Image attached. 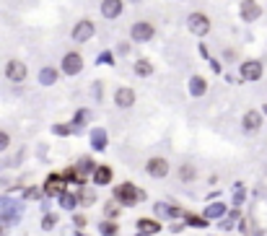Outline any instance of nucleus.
I'll list each match as a JSON object with an SVG mask.
<instances>
[{
  "label": "nucleus",
  "mask_w": 267,
  "mask_h": 236,
  "mask_svg": "<svg viewBox=\"0 0 267 236\" xmlns=\"http://www.w3.org/2000/svg\"><path fill=\"white\" fill-rule=\"evenodd\" d=\"M125 3L122 0H101V16L104 19H120Z\"/></svg>",
  "instance_id": "1a4fd4ad"
},
{
  "label": "nucleus",
  "mask_w": 267,
  "mask_h": 236,
  "mask_svg": "<svg viewBox=\"0 0 267 236\" xmlns=\"http://www.w3.org/2000/svg\"><path fill=\"white\" fill-rule=\"evenodd\" d=\"M205 78H200V76H195V78H189V94L192 96H202L205 94Z\"/></svg>",
  "instance_id": "2eb2a0df"
},
{
  "label": "nucleus",
  "mask_w": 267,
  "mask_h": 236,
  "mask_svg": "<svg viewBox=\"0 0 267 236\" xmlns=\"http://www.w3.org/2000/svg\"><path fill=\"white\" fill-rule=\"evenodd\" d=\"M138 226H140L143 233H156V231H161V223H156V220H148V218H140Z\"/></svg>",
  "instance_id": "f3484780"
},
{
  "label": "nucleus",
  "mask_w": 267,
  "mask_h": 236,
  "mask_svg": "<svg viewBox=\"0 0 267 236\" xmlns=\"http://www.w3.org/2000/svg\"><path fill=\"white\" fill-rule=\"evenodd\" d=\"M107 215H117V208H114V205H107Z\"/></svg>",
  "instance_id": "cd10ccee"
},
{
  "label": "nucleus",
  "mask_w": 267,
  "mask_h": 236,
  "mask_svg": "<svg viewBox=\"0 0 267 236\" xmlns=\"http://www.w3.org/2000/svg\"><path fill=\"white\" fill-rule=\"evenodd\" d=\"M148 174H151V176H166L169 174V161L166 158H151V161H148Z\"/></svg>",
  "instance_id": "9d476101"
},
{
  "label": "nucleus",
  "mask_w": 267,
  "mask_h": 236,
  "mask_svg": "<svg viewBox=\"0 0 267 236\" xmlns=\"http://www.w3.org/2000/svg\"><path fill=\"white\" fill-rule=\"evenodd\" d=\"M63 192H65V179L52 174L47 179V184H44V195H63Z\"/></svg>",
  "instance_id": "9b49d317"
},
{
  "label": "nucleus",
  "mask_w": 267,
  "mask_h": 236,
  "mask_svg": "<svg viewBox=\"0 0 267 236\" xmlns=\"http://www.w3.org/2000/svg\"><path fill=\"white\" fill-rule=\"evenodd\" d=\"M179 176H182V182H192V179H195V169H192V166H182Z\"/></svg>",
  "instance_id": "412c9836"
},
{
  "label": "nucleus",
  "mask_w": 267,
  "mask_h": 236,
  "mask_svg": "<svg viewBox=\"0 0 267 236\" xmlns=\"http://www.w3.org/2000/svg\"><path fill=\"white\" fill-rule=\"evenodd\" d=\"M114 197L120 200V202H125V205H138V202L145 197V192H140V189H135V187L127 182V184L114 187Z\"/></svg>",
  "instance_id": "f257e3e1"
},
{
  "label": "nucleus",
  "mask_w": 267,
  "mask_h": 236,
  "mask_svg": "<svg viewBox=\"0 0 267 236\" xmlns=\"http://www.w3.org/2000/svg\"><path fill=\"white\" fill-rule=\"evenodd\" d=\"M262 127V117H259V112H246L244 114V130H249V132H254V130H259Z\"/></svg>",
  "instance_id": "ddd939ff"
},
{
  "label": "nucleus",
  "mask_w": 267,
  "mask_h": 236,
  "mask_svg": "<svg viewBox=\"0 0 267 236\" xmlns=\"http://www.w3.org/2000/svg\"><path fill=\"white\" fill-rule=\"evenodd\" d=\"M94 200H96V195L91 192V189H83V192L78 195V202H81V205H91Z\"/></svg>",
  "instance_id": "aec40b11"
},
{
  "label": "nucleus",
  "mask_w": 267,
  "mask_h": 236,
  "mask_svg": "<svg viewBox=\"0 0 267 236\" xmlns=\"http://www.w3.org/2000/svg\"><path fill=\"white\" fill-rule=\"evenodd\" d=\"M130 37H132V42H151L156 37V26L148 21H138V24H132Z\"/></svg>",
  "instance_id": "20e7f679"
},
{
  "label": "nucleus",
  "mask_w": 267,
  "mask_h": 236,
  "mask_svg": "<svg viewBox=\"0 0 267 236\" xmlns=\"http://www.w3.org/2000/svg\"><path fill=\"white\" fill-rule=\"evenodd\" d=\"M94 182L101 184V187L109 184V182H112V169H109V166H96V169H94Z\"/></svg>",
  "instance_id": "4468645a"
},
{
  "label": "nucleus",
  "mask_w": 267,
  "mask_h": 236,
  "mask_svg": "<svg viewBox=\"0 0 267 236\" xmlns=\"http://www.w3.org/2000/svg\"><path fill=\"white\" fill-rule=\"evenodd\" d=\"M117 231H120V228H117L114 223H101V233H104V236H114Z\"/></svg>",
  "instance_id": "b1692460"
},
{
  "label": "nucleus",
  "mask_w": 267,
  "mask_h": 236,
  "mask_svg": "<svg viewBox=\"0 0 267 236\" xmlns=\"http://www.w3.org/2000/svg\"><path fill=\"white\" fill-rule=\"evenodd\" d=\"M215 215H223V205H210V208H207V218H215Z\"/></svg>",
  "instance_id": "5701e85b"
},
{
  "label": "nucleus",
  "mask_w": 267,
  "mask_h": 236,
  "mask_svg": "<svg viewBox=\"0 0 267 236\" xmlns=\"http://www.w3.org/2000/svg\"><path fill=\"white\" fill-rule=\"evenodd\" d=\"M239 16H241L246 24L257 21V19L262 16V6L257 3V0H244V3L239 6Z\"/></svg>",
  "instance_id": "423d86ee"
},
{
  "label": "nucleus",
  "mask_w": 267,
  "mask_h": 236,
  "mask_svg": "<svg viewBox=\"0 0 267 236\" xmlns=\"http://www.w3.org/2000/svg\"><path fill=\"white\" fill-rule=\"evenodd\" d=\"M44 228H52L55 226V215H44V223H42Z\"/></svg>",
  "instance_id": "a878e982"
},
{
  "label": "nucleus",
  "mask_w": 267,
  "mask_h": 236,
  "mask_svg": "<svg viewBox=\"0 0 267 236\" xmlns=\"http://www.w3.org/2000/svg\"><path fill=\"white\" fill-rule=\"evenodd\" d=\"M135 73H138V76H151L153 65L148 63V60H138V63H135Z\"/></svg>",
  "instance_id": "a211bd4d"
},
{
  "label": "nucleus",
  "mask_w": 267,
  "mask_h": 236,
  "mask_svg": "<svg viewBox=\"0 0 267 236\" xmlns=\"http://www.w3.org/2000/svg\"><path fill=\"white\" fill-rule=\"evenodd\" d=\"M114 101H117V107H132L135 104V91L132 88H120L114 94Z\"/></svg>",
  "instance_id": "f8f14e48"
},
{
  "label": "nucleus",
  "mask_w": 267,
  "mask_h": 236,
  "mask_svg": "<svg viewBox=\"0 0 267 236\" xmlns=\"http://www.w3.org/2000/svg\"><path fill=\"white\" fill-rule=\"evenodd\" d=\"M8 145H11V135H8V132L0 130V151H6Z\"/></svg>",
  "instance_id": "393cba45"
},
{
  "label": "nucleus",
  "mask_w": 267,
  "mask_h": 236,
  "mask_svg": "<svg viewBox=\"0 0 267 236\" xmlns=\"http://www.w3.org/2000/svg\"><path fill=\"white\" fill-rule=\"evenodd\" d=\"M83 70V57L81 52H65L63 57V73L65 76H76V73Z\"/></svg>",
  "instance_id": "39448f33"
},
{
  "label": "nucleus",
  "mask_w": 267,
  "mask_h": 236,
  "mask_svg": "<svg viewBox=\"0 0 267 236\" xmlns=\"http://www.w3.org/2000/svg\"><path fill=\"white\" fill-rule=\"evenodd\" d=\"M187 26H189V32L195 34V37H205L207 32H210V16H205V13H189V19H187Z\"/></svg>",
  "instance_id": "f03ea898"
},
{
  "label": "nucleus",
  "mask_w": 267,
  "mask_h": 236,
  "mask_svg": "<svg viewBox=\"0 0 267 236\" xmlns=\"http://www.w3.org/2000/svg\"><path fill=\"white\" fill-rule=\"evenodd\" d=\"M241 78H244V81H259V78H262V63H259V60H246V63H241Z\"/></svg>",
  "instance_id": "6e6552de"
},
{
  "label": "nucleus",
  "mask_w": 267,
  "mask_h": 236,
  "mask_svg": "<svg viewBox=\"0 0 267 236\" xmlns=\"http://www.w3.org/2000/svg\"><path fill=\"white\" fill-rule=\"evenodd\" d=\"M57 81V73L52 70V68H42V73H39V83L42 86H52Z\"/></svg>",
  "instance_id": "dca6fc26"
},
{
  "label": "nucleus",
  "mask_w": 267,
  "mask_h": 236,
  "mask_svg": "<svg viewBox=\"0 0 267 236\" xmlns=\"http://www.w3.org/2000/svg\"><path fill=\"white\" fill-rule=\"evenodd\" d=\"M187 223H189V226H197V228L207 226V223H205V218H200V215H189V213H187Z\"/></svg>",
  "instance_id": "4be33fe9"
},
{
  "label": "nucleus",
  "mask_w": 267,
  "mask_h": 236,
  "mask_svg": "<svg viewBox=\"0 0 267 236\" xmlns=\"http://www.w3.org/2000/svg\"><path fill=\"white\" fill-rule=\"evenodd\" d=\"M223 57H226V60H233L236 52H233V50H226V52H223Z\"/></svg>",
  "instance_id": "bb28decb"
},
{
  "label": "nucleus",
  "mask_w": 267,
  "mask_h": 236,
  "mask_svg": "<svg viewBox=\"0 0 267 236\" xmlns=\"http://www.w3.org/2000/svg\"><path fill=\"white\" fill-rule=\"evenodd\" d=\"M26 76H29V70H26V65H24L21 60H11V63L6 65V78H8V81L21 83V81H26Z\"/></svg>",
  "instance_id": "0eeeda50"
},
{
  "label": "nucleus",
  "mask_w": 267,
  "mask_h": 236,
  "mask_svg": "<svg viewBox=\"0 0 267 236\" xmlns=\"http://www.w3.org/2000/svg\"><path fill=\"white\" fill-rule=\"evenodd\" d=\"M60 205H63V208H68V210H73V208L78 205V197H73V195L63 192V195H60Z\"/></svg>",
  "instance_id": "6ab92c4d"
},
{
  "label": "nucleus",
  "mask_w": 267,
  "mask_h": 236,
  "mask_svg": "<svg viewBox=\"0 0 267 236\" xmlns=\"http://www.w3.org/2000/svg\"><path fill=\"white\" fill-rule=\"evenodd\" d=\"M96 34V26H94V21H88V19H83V21H78L76 26H73V32H70V37H73V42H78V44H83V42H88Z\"/></svg>",
  "instance_id": "7ed1b4c3"
}]
</instances>
